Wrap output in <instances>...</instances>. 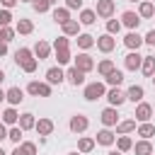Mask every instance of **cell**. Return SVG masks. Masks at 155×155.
Here are the masks:
<instances>
[{
	"instance_id": "cell-29",
	"label": "cell",
	"mask_w": 155,
	"mask_h": 155,
	"mask_svg": "<svg viewBox=\"0 0 155 155\" xmlns=\"http://www.w3.org/2000/svg\"><path fill=\"white\" fill-rule=\"evenodd\" d=\"M94 19H97V12H94V10H85V7L80 10V19H78L80 24L90 27V24H94Z\"/></svg>"
},
{
	"instance_id": "cell-40",
	"label": "cell",
	"mask_w": 155,
	"mask_h": 155,
	"mask_svg": "<svg viewBox=\"0 0 155 155\" xmlns=\"http://www.w3.org/2000/svg\"><path fill=\"white\" fill-rule=\"evenodd\" d=\"M121 27H124V24H121L119 19H107V34H119Z\"/></svg>"
},
{
	"instance_id": "cell-54",
	"label": "cell",
	"mask_w": 155,
	"mask_h": 155,
	"mask_svg": "<svg viewBox=\"0 0 155 155\" xmlns=\"http://www.w3.org/2000/svg\"><path fill=\"white\" fill-rule=\"evenodd\" d=\"M5 94H7V92H5V90H2V87H0V102H2V99H5Z\"/></svg>"
},
{
	"instance_id": "cell-37",
	"label": "cell",
	"mask_w": 155,
	"mask_h": 155,
	"mask_svg": "<svg viewBox=\"0 0 155 155\" xmlns=\"http://www.w3.org/2000/svg\"><path fill=\"white\" fill-rule=\"evenodd\" d=\"M56 2H58V0H34V10L41 15V12H48Z\"/></svg>"
},
{
	"instance_id": "cell-20",
	"label": "cell",
	"mask_w": 155,
	"mask_h": 155,
	"mask_svg": "<svg viewBox=\"0 0 155 155\" xmlns=\"http://www.w3.org/2000/svg\"><path fill=\"white\" fill-rule=\"evenodd\" d=\"M143 97H145L143 85H131V87L126 90V99H131V102H143Z\"/></svg>"
},
{
	"instance_id": "cell-52",
	"label": "cell",
	"mask_w": 155,
	"mask_h": 155,
	"mask_svg": "<svg viewBox=\"0 0 155 155\" xmlns=\"http://www.w3.org/2000/svg\"><path fill=\"white\" fill-rule=\"evenodd\" d=\"M5 53H7V44H5V41H0V56H5Z\"/></svg>"
},
{
	"instance_id": "cell-44",
	"label": "cell",
	"mask_w": 155,
	"mask_h": 155,
	"mask_svg": "<svg viewBox=\"0 0 155 155\" xmlns=\"http://www.w3.org/2000/svg\"><path fill=\"white\" fill-rule=\"evenodd\" d=\"M36 65H39V58L34 56V58H29V61L22 65V70H24V73H34V70H36Z\"/></svg>"
},
{
	"instance_id": "cell-24",
	"label": "cell",
	"mask_w": 155,
	"mask_h": 155,
	"mask_svg": "<svg viewBox=\"0 0 155 155\" xmlns=\"http://www.w3.org/2000/svg\"><path fill=\"white\" fill-rule=\"evenodd\" d=\"M61 29H63L65 36H78L80 34V22L78 19H68L65 24H61Z\"/></svg>"
},
{
	"instance_id": "cell-13",
	"label": "cell",
	"mask_w": 155,
	"mask_h": 155,
	"mask_svg": "<svg viewBox=\"0 0 155 155\" xmlns=\"http://www.w3.org/2000/svg\"><path fill=\"white\" fill-rule=\"evenodd\" d=\"M94 140H97L99 145L109 148V145H114V143H116V133H114V131H109V128L104 126V128H102V131L97 133V138H94Z\"/></svg>"
},
{
	"instance_id": "cell-60",
	"label": "cell",
	"mask_w": 155,
	"mask_h": 155,
	"mask_svg": "<svg viewBox=\"0 0 155 155\" xmlns=\"http://www.w3.org/2000/svg\"><path fill=\"white\" fill-rule=\"evenodd\" d=\"M150 80H153V85H155V75H153V78H150Z\"/></svg>"
},
{
	"instance_id": "cell-46",
	"label": "cell",
	"mask_w": 155,
	"mask_h": 155,
	"mask_svg": "<svg viewBox=\"0 0 155 155\" xmlns=\"http://www.w3.org/2000/svg\"><path fill=\"white\" fill-rule=\"evenodd\" d=\"M27 92L34 94V97H39V80H31V82L27 85Z\"/></svg>"
},
{
	"instance_id": "cell-61",
	"label": "cell",
	"mask_w": 155,
	"mask_h": 155,
	"mask_svg": "<svg viewBox=\"0 0 155 155\" xmlns=\"http://www.w3.org/2000/svg\"><path fill=\"white\" fill-rule=\"evenodd\" d=\"M153 111H155V107H153Z\"/></svg>"
},
{
	"instance_id": "cell-48",
	"label": "cell",
	"mask_w": 155,
	"mask_h": 155,
	"mask_svg": "<svg viewBox=\"0 0 155 155\" xmlns=\"http://www.w3.org/2000/svg\"><path fill=\"white\" fill-rule=\"evenodd\" d=\"M143 41H145L148 46H155V29H150V31L143 36Z\"/></svg>"
},
{
	"instance_id": "cell-31",
	"label": "cell",
	"mask_w": 155,
	"mask_h": 155,
	"mask_svg": "<svg viewBox=\"0 0 155 155\" xmlns=\"http://www.w3.org/2000/svg\"><path fill=\"white\" fill-rule=\"evenodd\" d=\"M68 19H70V10H68V7H56V10H53V22L65 24Z\"/></svg>"
},
{
	"instance_id": "cell-9",
	"label": "cell",
	"mask_w": 155,
	"mask_h": 155,
	"mask_svg": "<svg viewBox=\"0 0 155 155\" xmlns=\"http://www.w3.org/2000/svg\"><path fill=\"white\" fill-rule=\"evenodd\" d=\"M124 65H126V70H140V65H143V56H140L138 51H128V56L124 58Z\"/></svg>"
},
{
	"instance_id": "cell-18",
	"label": "cell",
	"mask_w": 155,
	"mask_h": 155,
	"mask_svg": "<svg viewBox=\"0 0 155 155\" xmlns=\"http://www.w3.org/2000/svg\"><path fill=\"white\" fill-rule=\"evenodd\" d=\"M53 128H56V126H53V121H51V119H39V121H36V126H34V131H36L39 136H51V133H53Z\"/></svg>"
},
{
	"instance_id": "cell-23",
	"label": "cell",
	"mask_w": 155,
	"mask_h": 155,
	"mask_svg": "<svg viewBox=\"0 0 155 155\" xmlns=\"http://www.w3.org/2000/svg\"><path fill=\"white\" fill-rule=\"evenodd\" d=\"M94 145H97V140H94V138L82 136V138L78 140V153H82V155H85V153H92V150H94Z\"/></svg>"
},
{
	"instance_id": "cell-4",
	"label": "cell",
	"mask_w": 155,
	"mask_h": 155,
	"mask_svg": "<svg viewBox=\"0 0 155 155\" xmlns=\"http://www.w3.org/2000/svg\"><path fill=\"white\" fill-rule=\"evenodd\" d=\"M70 131L73 133H85L87 131V126H90V119L85 116V114H75V116H70Z\"/></svg>"
},
{
	"instance_id": "cell-62",
	"label": "cell",
	"mask_w": 155,
	"mask_h": 155,
	"mask_svg": "<svg viewBox=\"0 0 155 155\" xmlns=\"http://www.w3.org/2000/svg\"><path fill=\"white\" fill-rule=\"evenodd\" d=\"M150 2H155V0H150Z\"/></svg>"
},
{
	"instance_id": "cell-47",
	"label": "cell",
	"mask_w": 155,
	"mask_h": 155,
	"mask_svg": "<svg viewBox=\"0 0 155 155\" xmlns=\"http://www.w3.org/2000/svg\"><path fill=\"white\" fill-rule=\"evenodd\" d=\"M68 10H82V0H65Z\"/></svg>"
},
{
	"instance_id": "cell-34",
	"label": "cell",
	"mask_w": 155,
	"mask_h": 155,
	"mask_svg": "<svg viewBox=\"0 0 155 155\" xmlns=\"http://www.w3.org/2000/svg\"><path fill=\"white\" fill-rule=\"evenodd\" d=\"M138 136H140V138H148V140H150V136H155V126H153L150 121H143V124L138 126Z\"/></svg>"
},
{
	"instance_id": "cell-33",
	"label": "cell",
	"mask_w": 155,
	"mask_h": 155,
	"mask_svg": "<svg viewBox=\"0 0 155 155\" xmlns=\"http://www.w3.org/2000/svg\"><path fill=\"white\" fill-rule=\"evenodd\" d=\"M104 80H107V85H111V87H119V85L124 82V73L114 68V70H111V73H109V75H107Z\"/></svg>"
},
{
	"instance_id": "cell-8",
	"label": "cell",
	"mask_w": 155,
	"mask_h": 155,
	"mask_svg": "<svg viewBox=\"0 0 155 155\" xmlns=\"http://www.w3.org/2000/svg\"><path fill=\"white\" fill-rule=\"evenodd\" d=\"M121 24H124V27H128L131 31H136V29H138V24H140V15H138V12L126 10V12L121 15Z\"/></svg>"
},
{
	"instance_id": "cell-57",
	"label": "cell",
	"mask_w": 155,
	"mask_h": 155,
	"mask_svg": "<svg viewBox=\"0 0 155 155\" xmlns=\"http://www.w3.org/2000/svg\"><path fill=\"white\" fill-rule=\"evenodd\" d=\"M68 155H82V153H68Z\"/></svg>"
},
{
	"instance_id": "cell-30",
	"label": "cell",
	"mask_w": 155,
	"mask_h": 155,
	"mask_svg": "<svg viewBox=\"0 0 155 155\" xmlns=\"http://www.w3.org/2000/svg\"><path fill=\"white\" fill-rule=\"evenodd\" d=\"M15 29H17V34H31L34 31V22L31 19H17V24H15Z\"/></svg>"
},
{
	"instance_id": "cell-50",
	"label": "cell",
	"mask_w": 155,
	"mask_h": 155,
	"mask_svg": "<svg viewBox=\"0 0 155 155\" xmlns=\"http://www.w3.org/2000/svg\"><path fill=\"white\" fill-rule=\"evenodd\" d=\"M5 138H7V124L0 121V140H5Z\"/></svg>"
},
{
	"instance_id": "cell-5",
	"label": "cell",
	"mask_w": 155,
	"mask_h": 155,
	"mask_svg": "<svg viewBox=\"0 0 155 155\" xmlns=\"http://www.w3.org/2000/svg\"><path fill=\"white\" fill-rule=\"evenodd\" d=\"M75 68H80L82 73H92L97 65H94V58H92L90 53H78V58H75Z\"/></svg>"
},
{
	"instance_id": "cell-1",
	"label": "cell",
	"mask_w": 155,
	"mask_h": 155,
	"mask_svg": "<svg viewBox=\"0 0 155 155\" xmlns=\"http://www.w3.org/2000/svg\"><path fill=\"white\" fill-rule=\"evenodd\" d=\"M104 94H107V87H104V82H90V85H85V99H87V102L102 99Z\"/></svg>"
},
{
	"instance_id": "cell-38",
	"label": "cell",
	"mask_w": 155,
	"mask_h": 155,
	"mask_svg": "<svg viewBox=\"0 0 155 155\" xmlns=\"http://www.w3.org/2000/svg\"><path fill=\"white\" fill-rule=\"evenodd\" d=\"M22 133H24V131H22V128H19V124H17V126H12V128L7 131V138H10L15 145H19V143H22Z\"/></svg>"
},
{
	"instance_id": "cell-6",
	"label": "cell",
	"mask_w": 155,
	"mask_h": 155,
	"mask_svg": "<svg viewBox=\"0 0 155 155\" xmlns=\"http://www.w3.org/2000/svg\"><path fill=\"white\" fill-rule=\"evenodd\" d=\"M143 44H145V41H143V36H140L138 31H128V34L124 36V46H126L128 51H138Z\"/></svg>"
},
{
	"instance_id": "cell-39",
	"label": "cell",
	"mask_w": 155,
	"mask_h": 155,
	"mask_svg": "<svg viewBox=\"0 0 155 155\" xmlns=\"http://www.w3.org/2000/svg\"><path fill=\"white\" fill-rule=\"evenodd\" d=\"M15 34H17V29H15V27H0V41L10 44V41L15 39Z\"/></svg>"
},
{
	"instance_id": "cell-49",
	"label": "cell",
	"mask_w": 155,
	"mask_h": 155,
	"mask_svg": "<svg viewBox=\"0 0 155 155\" xmlns=\"http://www.w3.org/2000/svg\"><path fill=\"white\" fill-rule=\"evenodd\" d=\"M17 2H19V0H0V5H2L5 10H12V7L17 5Z\"/></svg>"
},
{
	"instance_id": "cell-16",
	"label": "cell",
	"mask_w": 155,
	"mask_h": 155,
	"mask_svg": "<svg viewBox=\"0 0 155 155\" xmlns=\"http://www.w3.org/2000/svg\"><path fill=\"white\" fill-rule=\"evenodd\" d=\"M5 99L10 102V107H17V104H22V99H24V90H22V87H10L7 94H5Z\"/></svg>"
},
{
	"instance_id": "cell-42",
	"label": "cell",
	"mask_w": 155,
	"mask_h": 155,
	"mask_svg": "<svg viewBox=\"0 0 155 155\" xmlns=\"http://www.w3.org/2000/svg\"><path fill=\"white\" fill-rule=\"evenodd\" d=\"M19 148H22L27 155H36V143H31V140H22Z\"/></svg>"
},
{
	"instance_id": "cell-58",
	"label": "cell",
	"mask_w": 155,
	"mask_h": 155,
	"mask_svg": "<svg viewBox=\"0 0 155 155\" xmlns=\"http://www.w3.org/2000/svg\"><path fill=\"white\" fill-rule=\"evenodd\" d=\"M19 2H34V0H19Z\"/></svg>"
},
{
	"instance_id": "cell-19",
	"label": "cell",
	"mask_w": 155,
	"mask_h": 155,
	"mask_svg": "<svg viewBox=\"0 0 155 155\" xmlns=\"http://www.w3.org/2000/svg\"><path fill=\"white\" fill-rule=\"evenodd\" d=\"M29 58H34V51H31V48L22 46V48H17V51H15V63H17L19 68H22V65H24Z\"/></svg>"
},
{
	"instance_id": "cell-25",
	"label": "cell",
	"mask_w": 155,
	"mask_h": 155,
	"mask_svg": "<svg viewBox=\"0 0 155 155\" xmlns=\"http://www.w3.org/2000/svg\"><path fill=\"white\" fill-rule=\"evenodd\" d=\"M143 75L145 78H153L155 75V56H143V65H140Z\"/></svg>"
},
{
	"instance_id": "cell-27",
	"label": "cell",
	"mask_w": 155,
	"mask_h": 155,
	"mask_svg": "<svg viewBox=\"0 0 155 155\" xmlns=\"http://www.w3.org/2000/svg\"><path fill=\"white\" fill-rule=\"evenodd\" d=\"M114 68H116V65H114V61H111V58H102V61L97 63V73H99L102 78H107Z\"/></svg>"
},
{
	"instance_id": "cell-32",
	"label": "cell",
	"mask_w": 155,
	"mask_h": 155,
	"mask_svg": "<svg viewBox=\"0 0 155 155\" xmlns=\"http://www.w3.org/2000/svg\"><path fill=\"white\" fill-rule=\"evenodd\" d=\"M94 44H97V39H94L92 34H78V46H80V48L87 51V48H92Z\"/></svg>"
},
{
	"instance_id": "cell-35",
	"label": "cell",
	"mask_w": 155,
	"mask_h": 155,
	"mask_svg": "<svg viewBox=\"0 0 155 155\" xmlns=\"http://www.w3.org/2000/svg\"><path fill=\"white\" fill-rule=\"evenodd\" d=\"M56 61H58V65H68V63L73 61L70 48H58V51H56Z\"/></svg>"
},
{
	"instance_id": "cell-22",
	"label": "cell",
	"mask_w": 155,
	"mask_h": 155,
	"mask_svg": "<svg viewBox=\"0 0 155 155\" xmlns=\"http://www.w3.org/2000/svg\"><path fill=\"white\" fill-rule=\"evenodd\" d=\"M131 131H136V119H126L116 124V136H128Z\"/></svg>"
},
{
	"instance_id": "cell-7",
	"label": "cell",
	"mask_w": 155,
	"mask_h": 155,
	"mask_svg": "<svg viewBox=\"0 0 155 155\" xmlns=\"http://www.w3.org/2000/svg\"><path fill=\"white\" fill-rule=\"evenodd\" d=\"M104 97H107L109 107H116V109H119V107H121V104L126 102V92H121L119 87H111V90H109V92H107Z\"/></svg>"
},
{
	"instance_id": "cell-53",
	"label": "cell",
	"mask_w": 155,
	"mask_h": 155,
	"mask_svg": "<svg viewBox=\"0 0 155 155\" xmlns=\"http://www.w3.org/2000/svg\"><path fill=\"white\" fill-rule=\"evenodd\" d=\"M107 155H124V153H121V150H109Z\"/></svg>"
},
{
	"instance_id": "cell-10",
	"label": "cell",
	"mask_w": 155,
	"mask_h": 155,
	"mask_svg": "<svg viewBox=\"0 0 155 155\" xmlns=\"http://www.w3.org/2000/svg\"><path fill=\"white\" fill-rule=\"evenodd\" d=\"M85 75H87V73H82V70H80V68H75V65L65 70V80H68V82H70L73 87L82 85V82H85Z\"/></svg>"
},
{
	"instance_id": "cell-2",
	"label": "cell",
	"mask_w": 155,
	"mask_h": 155,
	"mask_svg": "<svg viewBox=\"0 0 155 155\" xmlns=\"http://www.w3.org/2000/svg\"><path fill=\"white\" fill-rule=\"evenodd\" d=\"M102 53H111L114 48H116V39H114V34H102V36H97V44H94Z\"/></svg>"
},
{
	"instance_id": "cell-55",
	"label": "cell",
	"mask_w": 155,
	"mask_h": 155,
	"mask_svg": "<svg viewBox=\"0 0 155 155\" xmlns=\"http://www.w3.org/2000/svg\"><path fill=\"white\" fill-rule=\"evenodd\" d=\"M2 80H5V73H2V68H0V82H2Z\"/></svg>"
},
{
	"instance_id": "cell-15",
	"label": "cell",
	"mask_w": 155,
	"mask_h": 155,
	"mask_svg": "<svg viewBox=\"0 0 155 155\" xmlns=\"http://www.w3.org/2000/svg\"><path fill=\"white\" fill-rule=\"evenodd\" d=\"M63 80H65V73L61 70V65H58V68H48V70H46V82H48V85H61Z\"/></svg>"
},
{
	"instance_id": "cell-45",
	"label": "cell",
	"mask_w": 155,
	"mask_h": 155,
	"mask_svg": "<svg viewBox=\"0 0 155 155\" xmlns=\"http://www.w3.org/2000/svg\"><path fill=\"white\" fill-rule=\"evenodd\" d=\"M51 87L48 82H39V97H51Z\"/></svg>"
},
{
	"instance_id": "cell-17",
	"label": "cell",
	"mask_w": 155,
	"mask_h": 155,
	"mask_svg": "<svg viewBox=\"0 0 155 155\" xmlns=\"http://www.w3.org/2000/svg\"><path fill=\"white\" fill-rule=\"evenodd\" d=\"M0 119H2V124H7V126H17V124H19V114H17L15 107H7V109L0 114Z\"/></svg>"
},
{
	"instance_id": "cell-28",
	"label": "cell",
	"mask_w": 155,
	"mask_h": 155,
	"mask_svg": "<svg viewBox=\"0 0 155 155\" xmlns=\"http://www.w3.org/2000/svg\"><path fill=\"white\" fill-rule=\"evenodd\" d=\"M34 126H36L34 114H29V111H27V114H19V128H22V131H31Z\"/></svg>"
},
{
	"instance_id": "cell-36",
	"label": "cell",
	"mask_w": 155,
	"mask_h": 155,
	"mask_svg": "<svg viewBox=\"0 0 155 155\" xmlns=\"http://www.w3.org/2000/svg\"><path fill=\"white\" fill-rule=\"evenodd\" d=\"M116 148H119L121 153H128V150H133V140H131L128 136H119V138H116Z\"/></svg>"
},
{
	"instance_id": "cell-11",
	"label": "cell",
	"mask_w": 155,
	"mask_h": 155,
	"mask_svg": "<svg viewBox=\"0 0 155 155\" xmlns=\"http://www.w3.org/2000/svg\"><path fill=\"white\" fill-rule=\"evenodd\" d=\"M136 121H150V116H153V104H148V102H138V107H136Z\"/></svg>"
},
{
	"instance_id": "cell-21",
	"label": "cell",
	"mask_w": 155,
	"mask_h": 155,
	"mask_svg": "<svg viewBox=\"0 0 155 155\" xmlns=\"http://www.w3.org/2000/svg\"><path fill=\"white\" fill-rule=\"evenodd\" d=\"M138 15H140V19H150V17H155V5H153L150 0H143V2L138 5Z\"/></svg>"
},
{
	"instance_id": "cell-12",
	"label": "cell",
	"mask_w": 155,
	"mask_h": 155,
	"mask_svg": "<svg viewBox=\"0 0 155 155\" xmlns=\"http://www.w3.org/2000/svg\"><path fill=\"white\" fill-rule=\"evenodd\" d=\"M114 10H116V5H114V0H97V15L99 17H104V19H109L111 15H114Z\"/></svg>"
},
{
	"instance_id": "cell-51",
	"label": "cell",
	"mask_w": 155,
	"mask_h": 155,
	"mask_svg": "<svg viewBox=\"0 0 155 155\" xmlns=\"http://www.w3.org/2000/svg\"><path fill=\"white\" fill-rule=\"evenodd\" d=\"M10 155H27V153H24V150H22V148H19V145H15V150H12V153H10Z\"/></svg>"
},
{
	"instance_id": "cell-59",
	"label": "cell",
	"mask_w": 155,
	"mask_h": 155,
	"mask_svg": "<svg viewBox=\"0 0 155 155\" xmlns=\"http://www.w3.org/2000/svg\"><path fill=\"white\" fill-rule=\"evenodd\" d=\"M131 2H143V0H131Z\"/></svg>"
},
{
	"instance_id": "cell-43",
	"label": "cell",
	"mask_w": 155,
	"mask_h": 155,
	"mask_svg": "<svg viewBox=\"0 0 155 155\" xmlns=\"http://www.w3.org/2000/svg\"><path fill=\"white\" fill-rule=\"evenodd\" d=\"M10 22H12V12L10 10H0V27H10Z\"/></svg>"
},
{
	"instance_id": "cell-14",
	"label": "cell",
	"mask_w": 155,
	"mask_h": 155,
	"mask_svg": "<svg viewBox=\"0 0 155 155\" xmlns=\"http://www.w3.org/2000/svg\"><path fill=\"white\" fill-rule=\"evenodd\" d=\"M34 56H36L39 61H46V58L51 56V44H48V41H41V39H39V41L34 44Z\"/></svg>"
},
{
	"instance_id": "cell-41",
	"label": "cell",
	"mask_w": 155,
	"mask_h": 155,
	"mask_svg": "<svg viewBox=\"0 0 155 155\" xmlns=\"http://www.w3.org/2000/svg\"><path fill=\"white\" fill-rule=\"evenodd\" d=\"M58 48H70V39L63 34V36H58L56 41H53V51H58Z\"/></svg>"
},
{
	"instance_id": "cell-56",
	"label": "cell",
	"mask_w": 155,
	"mask_h": 155,
	"mask_svg": "<svg viewBox=\"0 0 155 155\" xmlns=\"http://www.w3.org/2000/svg\"><path fill=\"white\" fill-rule=\"evenodd\" d=\"M0 155H7V153H5V150H2V148H0Z\"/></svg>"
},
{
	"instance_id": "cell-26",
	"label": "cell",
	"mask_w": 155,
	"mask_h": 155,
	"mask_svg": "<svg viewBox=\"0 0 155 155\" xmlns=\"http://www.w3.org/2000/svg\"><path fill=\"white\" fill-rule=\"evenodd\" d=\"M133 150H136V155H153V143L148 138H143V140L133 143Z\"/></svg>"
},
{
	"instance_id": "cell-3",
	"label": "cell",
	"mask_w": 155,
	"mask_h": 155,
	"mask_svg": "<svg viewBox=\"0 0 155 155\" xmlns=\"http://www.w3.org/2000/svg\"><path fill=\"white\" fill-rule=\"evenodd\" d=\"M99 119H102V124L107 126V128H116V124H119V111H116V107H107V109H102V114H99Z\"/></svg>"
}]
</instances>
